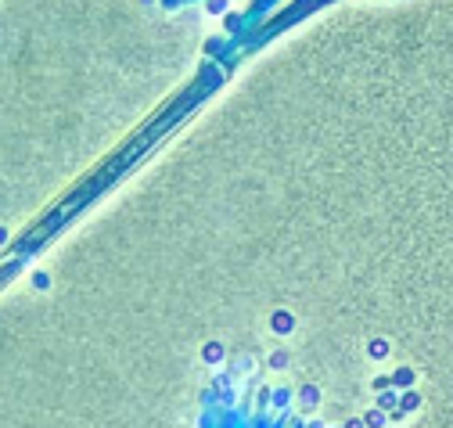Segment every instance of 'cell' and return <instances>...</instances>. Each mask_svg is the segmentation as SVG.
Listing matches in <instances>:
<instances>
[{"mask_svg":"<svg viewBox=\"0 0 453 428\" xmlns=\"http://www.w3.org/2000/svg\"><path fill=\"white\" fill-rule=\"evenodd\" d=\"M0 241H4V227H0Z\"/></svg>","mask_w":453,"mask_h":428,"instance_id":"obj_1","label":"cell"}]
</instances>
